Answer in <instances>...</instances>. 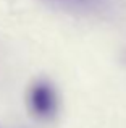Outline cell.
Listing matches in <instances>:
<instances>
[{"mask_svg": "<svg viewBox=\"0 0 126 128\" xmlns=\"http://www.w3.org/2000/svg\"><path fill=\"white\" fill-rule=\"evenodd\" d=\"M28 112L39 122H50L58 112V94L49 80H36L26 92Z\"/></svg>", "mask_w": 126, "mask_h": 128, "instance_id": "obj_1", "label": "cell"}, {"mask_svg": "<svg viewBox=\"0 0 126 128\" xmlns=\"http://www.w3.org/2000/svg\"><path fill=\"white\" fill-rule=\"evenodd\" d=\"M45 6L58 12L81 16H97L108 13L113 6V0H39Z\"/></svg>", "mask_w": 126, "mask_h": 128, "instance_id": "obj_2", "label": "cell"}, {"mask_svg": "<svg viewBox=\"0 0 126 128\" xmlns=\"http://www.w3.org/2000/svg\"><path fill=\"white\" fill-rule=\"evenodd\" d=\"M0 128H2V126H0Z\"/></svg>", "mask_w": 126, "mask_h": 128, "instance_id": "obj_3", "label": "cell"}]
</instances>
